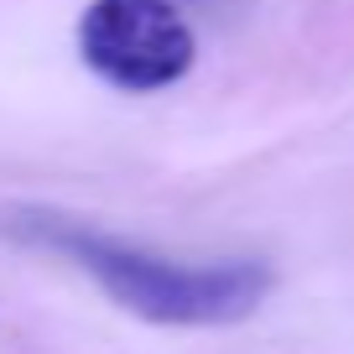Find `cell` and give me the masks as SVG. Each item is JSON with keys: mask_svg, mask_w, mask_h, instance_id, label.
<instances>
[{"mask_svg": "<svg viewBox=\"0 0 354 354\" xmlns=\"http://www.w3.org/2000/svg\"><path fill=\"white\" fill-rule=\"evenodd\" d=\"M21 230L32 240L63 250L125 313H136L146 323H167V328H224V323H240L277 287L271 266L250 261V255H230V261H172V255L110 240L100 230L53 219V214L21 219Z\"/></svg>", "mask_w": 354, "mask_h": 354, "instance_id": "obj_1", "label": "cell"}, {"mask_svg": "<svg viewBox=\"0 0 354 354\" xmlns=\"http://www.w3.org/2000/svg\"><path fill=\"white\" fill-rule=\"evenodd\" d=\"M73 37L84 68L120 94H162L198 63V37L177 0H88Z\"/></svg>", "mask_w": 354, "mask_h": 354, "instance_id": "obj_2", "label": "cell"}]
</instances>
